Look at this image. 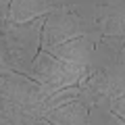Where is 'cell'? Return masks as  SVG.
<instances>
[{
	"instance_id": "1",
	"label": "cell",
	"mask_w": 125,
	"mask_h": 125,
	"mask_svg": "<svg viewBox=\"0 0 125 125\" xmlns=\"http://www.w3.org/2000/svg\"><path fill=\"white\" fill-rule=\"evenodd\" d=\"M44 19H36L23 25H4V29L0 31V71L29 77L31 65L40 52Z\"/></svg>"
},
{
	"instance_id": "2",
	"label": "cell",
	"mask_w": 125,
	"mask_h": 125,
	"mask_svg": "<svg viewBox=\"0 0 125 125\" xmlns=\"http://www.w3.org/2000/svg\"><path fill=\"white\" fill-rule=\"evenodd\" d=\"M83 71H85L83 67L62 62L61 58H54L52 54L40 50L33 65H31L29 79L40 83V96H42V102H44L54 92L67 88V85H75L77 79L83 75Z\"/></svg>"
},
{
	"instance_id": "3",
	"label": "cell",
	"mask_w": 125,
	"mask_h": 125,
	"mask_svg": "<svg viewBox=\"0 0 125 125\" xmlns=\"http://www.w3.org/2000/svg\"><path fill=\"white\" fill-rule=\"evenodd\" d=\"M0 102L9 104L29 117L40 119V83L29 79L27 75L10 71H0Z\"/></svg>"
},
{
	"instance_id": "4",
	"label": "cell",
	"mask_w": 125,
	"mask_h": 125,
	"mask_svg": "<svg viewBox=\"0 0 125 125\" xmlns=\"http://www.w3.org/2000/svg\"><path fill=\"white\" fill-rule=\"evenodd\" d=\"M81 27L77 17L71 13V10L65 6L62 2L61 9H56L52 15L44 19V25H42V42H40V50H48L52 46H58L62 42L75 40V38H81Z\"/></svg>"
},
{
	"instance_id": "5",
	"label": "cell",
	"mask_w": 125,
	"mask_h": 125,
	"mask_svg": "<svg viewBox=\"0 0 125 125\" xmlns=\"http://www.w3.org/2000/svg\"><path fill=\"white\" fill-rule=\"evenodd\" d=\"M96 23L102 38H125V2L96 0Z\"/></svg>"
},
{
	"instance_id": "6",
	"label": "cell",
	"mask_w": 125,
	"mask_h": 125,
	"mask_svg": "<svg viewBox=\"0 0 125 125\" xmlns=\"http://www.w3.org/2000/svg\"><path fill=\"white\" fill-rule=\"evenodd\" d=\"M65 0H10L9 6V23L23 25V23L44 19L61 9Z\"/></svg>"
},
{
	"instance_id": "7",
	"label": "cell",
	"mask_w": 125,
	"mask_h": 125,
	"mask_svg": "<svg viewBox=\"0 0 125 125\" xmlns=\"http://www.w3.org/2000/svg\"><path fill=\"white\" fill-rule=\"evenodd\" d=\"M44 52L52 54L54 58H61L62 62H69V65H75V67H83L90 69V61H92V52H94V44L88 38H75V40L62 42L58 46L44 50Z\"/></svg>"
},
{
	"instance_id": "8",
	"label": "cell",
	"mask_w": 125,
	"mask_h": 125,
	"mask_svg": "<svg viewBox=\"0 0 125 125\" xmlns=\"http://www.w3.org/2000/svg\"><path fill=\"white\" fill-rule=\"evenodd\" d=\"M65 6L77 17L83 38H88L92 44H98L102 36L96 23V0H65Z\"/></svg>"
},
{
	"instance_id": "9",
	"label": "cell",
	"mask_w": 125,
	"mask_h": 125,
	"mask_svg": "<svg viewBox=\"0 0 125 125\" xmlns=\"http://www.w3.org/2000/svg\"><path fill=\"white\" fill-rule=\"evenodd\" d=\"M125 65V50H117L113 46L104 44L102 40L98 44H94L92 61H90V69H98V71H111V69Z\"/></svg>"
},
{
	"instance_id": "10",
	"label": "cell",
	"mask_w": 125,
	"mask_h": 125,
	"mask_svg": "<svg viewBox=\"0 0 125 125\" xmlns=\"http://www.w3.org/2000/svg\"><path fill=\"white\" fill-rule=\"evenodd\" d=\"M88 125H125L123 119H119L117 115H113L106 108H88Z\"/></svg>"
},
{
	"instance_id": "11",
	"label": "cell",
	"mask_w": 125,
	"mask_h": 125,
	"mask_svg": "<svg viewBox=\"0 0 125 125\" xmlns=\"http://www.w3.org/2000/svg\"><path fill=\"white\" fill-rule=\"evenodd\" d=\"M108 111H111L113 115H117L119 119H123V117H125V96H117V98H113L111 104H108Z\"/></svg>"
},
{
	"instance_id": "12",
	"label": "cell",
	"mask_w": 125,
	"mask_h": 125,
	"mask_svg": "<svg viewBox=\"0 0 125 125\" xmlns=\"http://www.w3.org/2000/svg\"><path fill=\"white\" fill-rule=\"evenodd\" d=\"M9 6H10V0H0V31L9 23Z\"/></svg>"
},
{
	"instance_id": "13",
	"label": "cell",
	"mask_w": 125,
	"mask_h": 125,
	"mask_svg": "<svg viewBox=\"0 0 125 125\" xmlns=\"http://www.w3.org/2000/svg\"><path fill=\"white\" fill-rule=\"evenodd\" d=\"M33 125H52V123H48V121H46V119H38V121H36V123H33Z\"/></svg>"
}]
</instances>
